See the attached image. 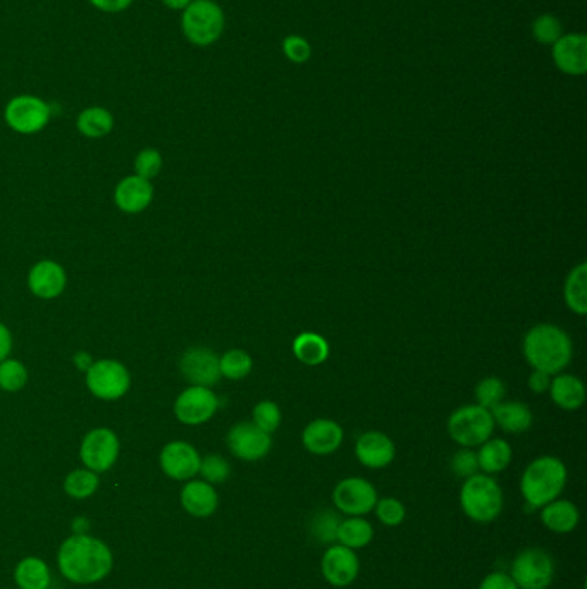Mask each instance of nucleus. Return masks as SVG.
Returning a JSON list of instances; mask_svg holds the SVG:
<instances>
[{"label":"nucleus","instance_id":"nucleus-49","mask_svg":"<svg viewBox=\"0 0 587 589\" xmlns=\"http://www.w3.org/2000/svg\"><path fill=\"white\" fill-rule=\"evenodd\" d=\"M75 364L80 371H88L90 366H92V357L90 355L85 354V352H80V354L75 355Z\"/></svg>","mask_w":587,"mask_h":589},{"label":"nucleus","instance_id":"nucleus-39","mask_svg":"<svg viewBox=\"0 0 587 589\" xmlns=\"http://www.w3.org/2000/svg\"><path fill=\"white\" fill-rule=\"evenodd\" d=\"M338 526H340L338 515L329 512V510H324V512H319L312 519V534H314L317 541L333 545L334 541H336Z\"/></svg>","mask_w":587,"mask_h":589},{"label":"nucleus","instance_id":"nucleus-35","mask_svg":"<svg viewBox=\"0 0 587 589\" xmlns=\"http://www.w3.org/2000/svg\"><path fill=\"white\" fill-rule=\"evenodd\" d=\"M28 381V371L19 360H2L0 362V388L14 393L23 390Z\"/></svg>","mask_w":587,"mask_h":589},{"label":"nucleus","instance_id":"nucleus-26","mask_svg":"<svg viewBox=\"0 0 587 589\" xmlns=\"http://www.w3.org/2000/svg\"><path fill=\"white\" fill-rule=\"evenodd\" d=\"M512 447L508 445V441L501 440V438H489L488 441L482 443L479 452H477V462H479V471L484 474H500V472L508 469V465L512 462Z\"/></svg>","mask_w":587,"mask_h":589},{"label":"nucleus","instance_id":"nucleus-17","mask_svg":"<svg viewBox=\"0 0 587 589\" xmlns=\"http://www.w3.org/2000/svg\"><path fill=\"white\" fill-rule=\"evenodd\" d=\"M345 440V431L333 419H316L309 422L302 433L303 447L317 457H326L340 450Z\"/></svg>","mask_w":587,"mask_h":589},{"label":"nucleus","instance_id":"nucleus-20","mask_svg":"<svg viewBox=\"0 0 587 589\" xmlns=\"http://www.w3.org/2000/svg\"><path fill=\"white\" fill-rule=\"evenodd\" d=\"M28 285L35 297L44 298V300L57 298L66 288V273L57 262H38L31 267Z\"/></svg>","mask_w":587,"mask_h":589},{"label":"nucleus","instance_id":"nucleus-40","mask_svg":"<svg viewBox=\"0 0 587 589\" xmlns=\"http://www.w3.org/2000/svg\"><path fill=\"white\" fill-rule=\"evenodd\" d=\"M200 474L204 476L205 481L211 484L224 483L231 476V467L228 460L221 455H207L204 460H200Z\"/></svg>","mask_w":587,"mask_h":589},{"label":"nucleus","instance_id":"nucleus-4","mask_svg":"<svg viewBox=\"0 0 587 589\" xmlns=\"http://www.w3.org/2000/svg\"><path fill=\"white\" fill-rule=\"evenodd\" d=\"M503 490L500 483L489 474H474L464 479L460 490V507L470 521L489 524L503 512Z\"/></svg>","mask_w":587,"mask_h":589},{"label":"nucleus","instance_id":"nucleus-33","mask_svg":"<svg viewBox=\"0 0 587 589\" xmlns=\"http://www.w3.org/2000/svg\"><path fill=\"white\" fill-rule=\"evenodd\" d=\"M505 395H507V386L496 376H489V378H484L477 383V405H481L484 409H495L498 403L505 400Z\"/></svg>","mask_w":587,"mask_h":589},{"label":"nucleus","instance_id":"nucleus-12","mask_svg":"<svg viewBox=\"0 0 587 589\" xmlns=\"http://www.w3.org/2000/svg\"><path fill=\"white\" fill-rule=\"evenodd\" d=\"M219 409V398L211 388L190 386L186 388L174 403V414L178 421L188 426H198L211 421Z\"/></svg>","mask_w":587,"mask_h":589},{"label":"nucleus","instance_id":"nucleus-32","mask_svg":"<svg viewBox=\"0 0 587 589\" xmlns=\"http://www.w3.org/2000/svg\"><path fill=\"white\" fill-rule=\"evenodd\" d=\"M252 367H254V360L245 350H240V348L228 350L223 357H219L221 376L231 379V381H241V379L247 378L248 374L252 372Z\"/></svg>","mask_w":587,"mask_h":589},{"label":"nucleus","instance_id":"nucleus-28","mask_svg":"<svg viewBox=\"0 0 587 589\" xmlns=\"http://www.w3.org/2000/svg\"><path fill=\"white\" fill-rule=\"evenodd\" d=\"M563 298L570 312L584 317L587 314V264L572 267L563 285Z\"/></svg>","mask_w":587,"mask_h":589},{"label":"nucleus","instance_id":"nucleus-5","mask_svg":"<svg viewBox=\"0 0 587 589\" xmlns=\"http://www.w3.org/2000/svg\"><path fill=\"white\" fill-rule=\"evenodd\" d=\"M181 33L195 47H211L223 37L226 16L216 0H193L181 13Z\"/></svg>","mask_w":587,"mask_h":589},{"label":"nucleus","instance_id":"nucleus-23","mask_svg":"<svg viewBox=\"0 0 587 589\" xmlns=\"http://www.w3.org/2000/svg\"><path fill=\"white\" fill-rule=\"evenodd\" d=\"M550 395L553 403L562 410L581 409L584 402H586V386L582 383L581 378H577L574 374H557L555 378L551 379Z\"/></svg>","mask_w":587,"mask_h":589},{"label":"nucleus","instance_id":"nucleus-13","mask_svg":"<svg viewBox=\"0 0 587 589\" xmlns=\"http://www.w3.org/2000/svg\"><path fill=\"white\" fill-rule=\"evenodd\" d=\"M359 555L352 548L333 543L321 558V574L334 588H347L359 577Z\"/></svg>","mask_w":587,"mask_h":589},{"label":"nucleus","instance_id":"nucleus-18","mask_svg":"<svg viewBox=\"0 0 587 589\" xmlns=\"http://www.w3.org/2000/svg\"><path fill=\"white\" fill-rule=\"evenodd\" d=\"M355 455L367 469H384L395 460L396 447L388 434L367 431L355 443Z\"/></svg>","mask_w":587,"mask_h":589},{"label":"nucleus","instance_id":"nucleus-47","mask_svg":"<svg viewBox=\"0 0 587 589\" xmlns=\"http://www.w3.org/2000/svg\"><path fill=\"white\" fill-rule=\"evenodd\" d=\"M11 348H13V336L9 333V329L0 323V362L7 359Z\"/></svg>","mask_w":587,"mask_h":589},{"label":"nucleus","instance_id":"nucleus-7","mask_svg":"<svg viewBox=\"0 0 587 589\" xmlns=\"http://www.w3.org/2000/svg\"><path fill=\"white\" fill-rule=\"evenodd\" d=\"M510 577L519 589H548L555 577V560L543 548H526L513 558Z\"/></svg>","mask_w":587,"mask_h":589},{"label":"nucleus","instance_id":"nucleus-30","mask_svg":"<svg viewBox=\"0 0 587 589\" xmlns=\"http://www.w3.org/2000/svg\"><path fill=\"white\" fill-rule=\"evenodd\" d=\"M76 128L83 137L102 138L114 128V116L106 107L92 106L83 109L76 119Z\"/></svg>","mask_w":587,"mask_h":589},{"label":"nucleus","instance_id":"nucleus-46","mask_svg":"<svg viewBox=\"0 0 587 589\" xmlns=\"http://www.w3.org/2000/svg\"><path fill=\"white\" fill-rule=\"evenodd\" d=\"M551 385V376L550 374H546L543 371H534L531 372V376L527 379V386H529V390L532 393H536V395H543L546 391L550 390Z\"/></svg>","mask_w":587,"mask_h":589},{"label":"nucleus","instance_id":"nucleus-15","mask_svg":"<svg viewBox=\"0 0 587 589\" xmlns=\"http://www.w3.org/2000/svg\"><path fill=\"white\" fill-rule=\"evenodd\" d=\"M551 59L555 68L569 76L586 75L587 37L584 33H563L551 45Z\"/></svg>","mask_w":587,"mask_h":589},{"label":"nucleus","instance_id":"nucleus-22","mask_svg":"<svg viewBox=\"0 0 587 589\" xmlns=\"http://www.w3.org/2000/svg\"><path fill=\"white\" fill-rule=\"evenodd\" d=\"M539 519L546 529H550L551 533L569 534L579 526L581 512L577 509V505L570 500L557 498V500L541 507Z\"/></svg>","mask_w":587,"mask_h":589},{"label":"nucleus","instance_id":"nucleus-37","mask_svg":"<svg viewBox=\"0 0 587 589\" xmlns=\"http://www.w3.org/2000/svg\"><path fill=\"white\" fill-rule=\"evenodd\" d=\"M374 512H376V517L381 521V524L388 527H398L407 519L405 505L393 496L377 500Z\"/></svg>","mask_w":587,"mask_h":589},{"label":"nucleus","instance_id":"nucleus-21","mask_svg":"<svg viewBox=\"0 0 587 589\" xmlns=\"http://www.w3.org/2000/svg\"><path fill=\"white\" fill-rule=\"evenodd\" d=\"M119 209L128 214H138L149 207L154 199V186L140 176H128L119 183L114 193Z\"/></svg>","mask_w":587,"mask_h":589},{"label":"nucleus","instance_id":"nucleus-14","mask_svg":"<svg viewBox=\"0 0 587 589\" xmlns=\"http://www.w3.org/2000/svg\"><path fill=\"white\" fill-rule=\"evenodd\" d=\"M81 460L92 471L104 472L111 469L119 453V440L111 429H93L81 443Z\"/></svg>","mask_w":587,"mask_h":589},{"label":"nucleus","instance_id":"nucleus-19","mask_svg":"<svg viewBox=\"0 0 587 589\" xmlns=\"http://www.w3.org/2000/svg\"><path fill=\"white\" fill-rule=\"evenodd\" d=\"M200 455L185 441H173L164 447L161 453L162 471L169 478L185 481L192 479L200 471Z\"/></svg>","mask_w":587,"mask_h":589},{"label":"nucleus","instance_id":"nucleus-38","mask_svg":"<svg viewBox=\"0 0 587 589\" xmlns=\"http://www.w3.org/2000/svg\"><path fill=\"white\" fill-rule=\"evenodd\" d=\"M66 493L75 498H87L99 488V478L92 471H75L69 474L64 483Z\"/></svg>","mask_w":587,"mask_h":589},{"label":"nucleus","instance_id":"nucleus-29","mask_svg":"<svg viewBox=\"0 0 587 589\" xmlns=\"http://www.w3.org/2000/svg\"><path fill=\"white\" fill-rule=\"evenodd\" d=\"M372 540H374V527L364 517H347L340 521L336 531V543L352 550H360L369 545Z\"/></svg>","mask_w":587,"mask_h":589},{"label":"nucleus","instance_id":"nucleus-42","mask_svg":"<svg viewBox=\"0 0 587 589\" xmlns=\"http://www.w3.org/2000/svg\"><path fill=\"white\" fill-rule=\"evenodd\" d=\"M162 155L157 149H145L136 155L135 171L136 176L152 180L157 174L161 173Z\"/></svg>","mask_w":587,"mask_h":589},{"label":"nucleus","instance_id":"nucleus-41","mask_svg":"<svg viewBox=\"0 0 587 589\" xmlns=\"http://www.w3.org/2000/svg\"><path fill=\"white\" fill-rule=\"evenodd\" d=\"M283 54L293 64H305L312 57V45L302 35H288L283 40Z\"/></svg>","mask_w":587,"mask_h":589},{"label":"nucleus","instance_id":"nucleus-36","mask_svg":"<svg viewBox=\"0 0 587 589\" xmlns=\"http://www.w3.org/2000/svg\"><path fill=\"white\" fill-rule=\"evenodd\" d=\"M252 419H254L252 422H254L257 428L272 434L281 426L283 414H281L278 403L271 402V400H264V402H259L255 405L254 412H252Z\"/></svg>","mask_w":587,"mask_h":589},{"label":"nucleus","instance_id":"nucleus-31","mask_svg":"<svg viewBox=\"0 0 587 589\" xmlns=\"http://www.w3.org/2000/svg\"><path fill=\"white\" fill-rule=\"evenodd\" d=\"M16 583L21 589H47L50 584L49 569L38 558H26L16 567Z\"/></svg>","mask_w":587,"mask_h":589},{"label":"nucleus","instance_id":"nucleus-1","mask_svg":"<svg viewBox=\"0 0 587 589\" xmlns=\"http://www.w3.org/2000/svg\"><path fill=\"white\" fill-rule=\"evenodd\" d=\"M527 364L550 376L565 371L574 357L569 333L555 324H536L527 331L522 343Z\"/></svg>","mask_w":587,"mask_h":589},{"label":"nucleus","instance_id":"nucleus-45","mask_svg":"<svg viewBox=\"0 0 587 589\" xmlns=\"http://www.w3.org/2000/svg\"><path fill=\"white\" fill-rule=\"evenodd\" d=\"M88 2L100 13L119 14L130 9L135 0H88Z\"/></svg>","mask_w":587,"mask_h":589},{"label":"nucleus","instance_id":"nucleus-25","mask_svg":"<svg viewBox=\"0 0 587 589\" xmlns=\"http://www.w3.org/2000/svg\"><path fill=\"white\" fill-rule=\"evenodd\" d=\"M493 421L498 424L505 433L520 434L526 433L531 428L534 416L531 409L524 402H503L498 403L495 409H491Z\"/></svg>","mask_w":587,"mask_h":589},{"label":"nucleus","instance_id":"nucleus-43","mask_svg":"<svg viewBox=\"0 0 587 589\" xmlns=\"http://www.w3.org/2000/svg\"><path fill=\"white\" fill-rule=\"evenodd\" d=\"M452 471L457 478L467 479L479 472L477 453L472 448H460L452 457Z\"/></svg>","mask_w":587,"mask_h":589},{"label":"nucleus","instance_id":"nucleus-16","mask_svg":"<svg viewBox=\"0 0 587 589\" xmlns=\"http://www.w3.org/2000/svg\"><path fill=\"white\" fill-rule=\"evenodd\" d=\"M180 369L181 374L185 376L188 383H192V386L211 388L221 379L219 357L212 352L211 348H188L181 357Z\"/></svg>","mask_w":587,"mask_h":589},{"label":"nucleus","instance_id":"nucleus-2","mask_svg":"<svg viewBox=\"0 0 587 589\" xmlns=\"http://www.w3.org/2000/svg\"><path fill=\"white\" fill-rule=\"evenodd\" d=\"M59 567L73 583H95L111 571L112 555L104 543L90 536H73L59 550Z\"/></svg>","mask_w":587,"mask_h":589},{"label":"nucleus","instance_id":"nucleus-24","mask_svg":"<svg viewBox=\"0 0 587 589\" xmlns=\"http://www.w3.org/2000/svg\"><path fill=\"white\" fill-rule=\"evenodd\" d=\"M181 503L188 514L195 517H209L216 512L219 498L211 483L192 481L183 488Z\"/></svg>","mask_w":587,"mask_h":589},{"label":"nucleus","instance_id":"nucleus-8","mask_svg":"<svg viewBox=\"0 0 587 589\" xmlns=\"http://www.w3.org/2000/svg\"><path fill=\"white\" fill-rule=\"evenodd\" d=\"M52 109L42 97L21 93L7 102L4 119L7 126L21 135H35L49 124Z\"/></svg>","mask_w":587,"mask_h":589},{"label":"nucleus","instance_id":"nucleus-9","mask_svg":"<svg viewBox=\"0 0 587 589\" xmlns=\"http://www.w3.org/2000/svg\"><path fill=\"white\" fill-rule=\"evenodd\" d=\"M377 500L379 496L376 486L364 478L341 479L340 483L334 486V507L348 517H364L371 514Z\"/></svg>","mask_w":587,"mask_h":589},{"label":"nucleus","instance_id":"nucleus-48","mask_svg":"<svg viewBox=\"0 0 587 589\" xmlns=\"http://www.w3.org/2000/svg\"><path fill=\"white\" fill-rule=\"evenodd\" d=\"M162 4L167 7V9H171V11H178V13H183L186 7L192 4L193 0H161Z\"/></svg>","mask_w":587,"mask_h":589},{"label":"nucleus","instance_id":"nucleus-6","mask_svg":"<svg viewBox=\"0 0 587 589\" xmlns=\"http://www.w3.org/2000/svg\"><path fill=\"white\" fill-rule=\"evenodd\" d=\"M495 426L491 410L484 409L476 403L455 410L448 419L446 429L457 445L462 448H474L481 447L484 441L493 436Z\"/></svg>","mask_w":587,"mask_h":589},{"label":"nucleus","instance_id":"nucleus-44","mask_svg":"<svg viewBox=\"0 0 587 589\" xmlns=\"http://www.w3.org/2000/svg\"><path fill=\"white\" fill-rule=\"evenodd\" d=\"M477 589H519L517 584L513 583L510 574L505 572H491L482 579Z\"/></svg>","mask_w":587,"mask_h":589},{"label":"nucleus","instance_id":"nucleus-27","mask_svg":"<svg viewBox=\"0 0 587 589\" xmlns=\"http://www.w3.org/2000/svg\"><path fill=\"white\" fill-rule=\"evenodd\" d=\"M293 355L305 366L317 367L329 359V343L324 336L305 331L293 340Z\"/></svg>","mask_w":587,"mask_h":589},{"label":"nucleus","instance_id":"nucleus-34","mask_svg":"<svg viewBox=\"0 0 587 589\" xmlns=\"http://www.w3.org/2000/svg\"><path fill=\"white\" fill-rule=\"evenodd\" d=\"M532 37L541 45H553L563 35L562 21L553 14H541L532 21Z\"/></svg>","mask_w":587,"mask_h":589},{"label":"nucleus","instance_id":"nucleus-11","mask_svg":"<svg viewBox=\"0 0 587 589\" xmlns=\"http://www.w3.org/2000/svg\"><path fill=\"white\" fill-rule=\"evenodd\" d=\"M226 443L231 453L245 462H257L269 455L272 448L271 434L257 428L254 422H240L229 429Z\"/></svg>","mask_w":587,"mask_h":589},{"label":"nucleus","instance_id":"nucleus-10","mask_svg":"<svg viewBox=\"0 0 587 589\" xmlns=\"http://www.w3.org/2000/svg\"><path fill=\"white\" fill-rule=\"evenodd\" d=\"M87 386L97 398L118 400L130 390V372L118 360H99L87 371Z\"/></svg>","mask_w":587,"mask_h":589},{"label":"nucleus","instance_id":"nucleus-3","mask_svg":"<svg viewBox=\"0 0 587 589\" xmlns=\"http://www.w3.org/2000/svg\"><path fill=\"white\" fill-rule=\"evenodd\" d=\"M569 472L562 460L543 455L532 460L520 479V493L529 509H541L546 503L557 500L567 486Z\"/></svg>","mask_w":587,"mask_h":589}]
</instances>
